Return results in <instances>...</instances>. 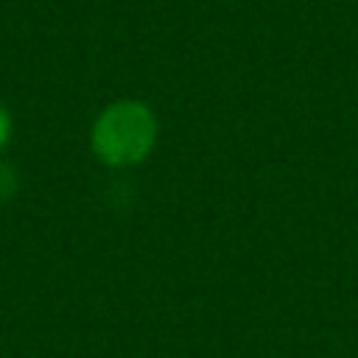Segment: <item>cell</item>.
Wrapping results in <instances>:
<instances>
[{
    "instance_id": "obj_1",
    "label": "cell",
    "mask_w": 358,
    "mask_h": 358,
    "mask_svg": "<svg viewBox=\"0 0 358 358\" xmlns=\"http://www.w3.org/2000/svg\"><path fill=\"white\" fill-rule=\"evenodd\" d=\"M154 140V120L143 103L120 101L112 103L95 123V151L115 165L140 159Z\"/></svg>"
},
{
    "instance_id": "obj_2",
    "label": "cell",
    "mask_w": 358,
    "mask_h": 358,
    "mask_svg": "<svg viewBox=\"0 0 358 358\" xmlns=\"http://www.w3.org/2000/svg\"><path fill=\"white\" fill-rule=\"evenodd\" d=\"M6 137H8V115H6V109L0 106V145L6 143Z\"/></svg>"
}]
</instances>
